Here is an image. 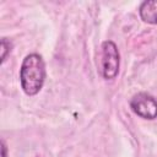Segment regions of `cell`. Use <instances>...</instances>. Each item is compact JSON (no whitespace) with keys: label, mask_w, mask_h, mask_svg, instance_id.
I'll return each instance as SVG.
<instances>
[{"label":"cell","mask_w":157,"mask_h":157,"mask_svg":"<svg viewBox=\"0 0 157 157\" xmlns=\"http://www.w3.org/2000/svg\"><path fill=\"white\" fill-rule=\"evenodd\" d=\"M1 157H6V145L4 141H1Z\"/></svg>","instance_id":"cell-6"},{"label":"cell","mask_w":157,"mask_h":157,"mask_svg":"<svg viewBox=\"0 0 157 157\" xmlns=\"http://www.w3.org/2000/svg\"><path fill=\"white\" fill-rule=\"evenodd\" d=\"M101 71L105 80H113L118 76L120 66L119 50L114 42L104 40L101 45Z\"/></svg>","instance_id":"cell-2"},{"label":"cell","mask_w":157,"mask_h":157,"mask_svg":"<svg viewBox=\"0 0 157 157\" xmlns=\"http://www.w3.org/2000/svg\"><path fill=\"white\" fill-rule=\"evenodd\" d=\"M140 17L144 22L157 25V0H147L140 5Z\"/></svg>","instance_id":"cell-4"},{"label":"cell","mask_w":157,"mask_h":157,"mask_svg":"<svg viewBox=\"0 0 157 157\" xmlns=\"http://www.w3.org/2000/svg\"><path fill=\"white\" fill-rule=\"evenodd\" d=\"M132 112L140 118L153 120L157 118V101L148 93L140 92L135 94L130 101Z\"/></svg>","instance_id":"cell-3"},{"label":"cell","mask_w":157,"mask_h":157,"mask_svg":"<svg viewBox=\"0 0 157 157\" xmlns=\"http://www.w3.org/2000/svg\"><path fill=\"white\" fill-rule=\"evenodd\" d=\"M45 64L39 54L32 53L26 55L20 69V82L27 96L37 94L45 81Z\"/></svg>","instance_id":"cell-1"},{"label":"cell","mask_w":157,"mask_h":157,"mask_svg":"<svg viewBox=\"0 0 157 157\" xmlns=\"http://www.w3.org/2000/svg\"><path fill=\"white\" fill-rule=\"evenodd\" d=\"M10 52H11V43L6 38H2L1 39V64L6 60V56Z\"/></svg>","instance_id":"cell-5"}]
</instances>
